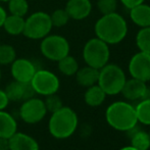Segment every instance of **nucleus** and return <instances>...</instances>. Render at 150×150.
<instances>
[{
    "label": "nucleus",
    "instance_id": "1",
    "mask_svg": "<svg viewBox=\"0 0 150 150\" xmlns=\"http://www.w3.org/2000/svg\"><path fill=\"white\" fill-rule=\"evenodd\" d=\"M128 23L126 18L117 11L108 14H102L94 26L97 38L108 45H117L125 40L128 35Z\"/></svg>",
    "mask_w": 150,
    "mask_h": 150
},
{
    "label": "nucleus",
    "instance_id": "2",
    "mask_svg": "<svg viewBox=\"0 0 150 150\" xmlns=\"http://www.w3.org/2000/svg\"><path fill=\"white\" fill-rule=\"evenodd\" d=\"M79 119L73 108L62 106L51 113L48 122V130L53 138L64 140L69 138L77 131Z\"/></svg>",
    "mask_w": 150,
    "mask_h": 150
},
{
    "label": "nucleus",
    "instance_id": "3",
    "mask_svg": "<svg viewBox=\"0 0 150 150\" xmlns=\"http://www.w3.org/2000/svg\"><path fill=\"white\" fill-rule=\"evenodd\" d=\"M105 120L112 129L127 132L138 125L135 106L126 101L111 103L105 111Z\"/></svg>",
    "mask_w": 150,
    "mask_h": 150
},
{
    "label": "nucleus",
    "instance_id": "4",
    "mask_svg": "<svg viewBox=\"0 0 150 150\" xmlns=\"http://www.w3.org/2000/svg\"><path fill=\"white\" fill-rule=\"evenodd\" d=\"M126 81L127 77L124 69L115 63H107L99 69L97 84L106 95L120 94Z\"/></svg>",
    "mask_w": 150,
    "mask_h": 150
},
{
    "label": "nucleus",
    "instance_id": "5",
    "mask_svg": "<svg viewBox=\"0 0 150 150\" xmlns=\"http://www.w3.org/2000/svg\"><path fill=\"white\" fill-rule=\"evenodd\" d=\"M82 55L86 65L100 69L110 58L109 45L97 37L91 38L84 45Z\"/></svg>",
    "mask_w": 150,
    "mask_h": 150
},
{
    "label": "nucleus",
    "instance_id": "6",
    "mask_svg": "<svg viewBox=\"0 0 150 150\" xmlns=\"http://www.w3.org/2000/svg\"><path fill=\"white\" fill-rule=\"evenodd\" d=\"M52 28L50 14L44 11H36L25 18L23 35L31 40H42L49 35Z\"/></svg>",
    "mask_w": 150,
    "mask_h": 150
},
{
    "label": "nucleus",
    "instance_id": "7",
    "mask_svg": "<svg viewBox=\"0 0 150 150\" xmlns=\"http://www.w3.org/2000/svg\"><path fill=\"white\" fill-rule=\"evenodd\" d=\"M40 51L42 55L48 60L57 62L64 56L69 55L71 45L67 38L56 34H49L41 40Z\"/></svg>",
    "mask_w": 150,
    "mask_h": 150
},
{
    "label": "nucleus",
    "instance_id": "8",
    "mask_svg": "<svg viewBox=\"0 0 150 150\" xmlns=\"http://www.w3.org/2000/svg\"><path fill=\"white\" fill-rule=\"evenodd\" d=\"M30 84L35 91V94L44 97L57 93L60 87L58 77L48 69H37Z\"/></svg>",
    "mask_w": 150,
    "mask_h": 150
},
{
    "label": "nucleus",
    "instance_id": "9",
    "mask_svg": "<svg viewBox=\"0 0 150 150\" xmlns=\"http://www.w3.org/2000/svg\"><path fill=\"white\" fill-rule=\"evenodd\" d=\"M48 113L44 100L38 97H32L23 101L18 109V115L24 122L35 125L42 122Z\"/></svg>",
    "mask_w": 150,
    "mask_h": 150
},
{
    "label": "nucleus",
    "instance_id": "10",
    "mask_svg": "<svg viewBox=\"0 0 150 150\" xmlns=\"http://www.w3.org/2000/svg\"><path fill=\"white\" fill-rule=\"evenodd\" d=\"M131 78L149 82L150 80V55L144 52H137L131 57L128 65Z\"/></svg>",
    "mask_w": 150,
    "mask_h": 150
},
{
    "label": "nucleus",
    "instance_id": "11",
    "mask_svg": "<svg viewBox=\"0 0 150 150\" xmlns=\"http://www.w3.org/2000/svg\"><path fill=\"white\" fill-rule=\"evenodd\" d=\"M10 65V73L13 80L21 83H30L38 69L33 61L23 57L16 58Z\"/></svg>",
    "mask_w": 150,
    "mask_h": 150
},
{
    "label": "nucleus",
    "instance_id": "12",
    "mask_svg": "<svg viewBox=\"0 0 150 150\" xmlns=\"http://www.w3.org/2000/svg\"><path fill=\"white\" fill-rule=\"evenodd\" d=\"M9 101L23 102L35 96V91L33 90L30 83H21L18 81H12L4 89Z\"/></svg>",
    "mask_w": 150,
    "mask_h": 150
},
{
    "label": "nucleus",
    "instance_id": "13",
    "mask_svg": "<svg viewBox=\"0 0 150 150\" xmlns=\"http://www.w3.org/2000/svg\"><path fill=\"white\" fill-rule=\"evenodd\" d=\"M64 9L71 20L83 21L92 12V2L90 0H69Z\"/></svg>",
    "mask_w": 150,
    "mask_h": 150
},
{
    "label": "nucleus",
    "instance_id": "14",
    "mask_svg": "<svg viewBox=\"0 0 150 150\" xmlns=\"http://www.w3.org/2000/svg\"><path fill=\"white\" fill-rule=\"evenodd\" d=\"M146 89V82L131 78L129 80L127 79L120 93L129 101H140L143 99Z\"/></svg>",
    "mask_w": 150,
    "mask_h": 150
},
{
    "label": "nucleus",
    "instance_id": "15",
    "mask_svg": "<svg viewBox=\"0 0 150 150\" xmlns=\"http://www.w3.org/2000/svg\"><path fill=\"white\" fill-rule=\"evenodd\" d=\"M10 150H40L39 143L31 135L16 132L9 138Z\"/></svg>",
    "mask_w": 150,
    "mask_h": 150
},
{
    "label": "nucleus",
    "instance_id": "16",
    "mask_svg": "<svg viewBox=\"0 0 150 150\" xmlns=\"http://www.w3.org/2000/svg\"><path fill=\"white\" fill-rule=\"evenodd\" d=\"M129 16L133 23L139 28L150 27V5L149 4L141 3L135 7L131 8Z\"/></svg>",
    "mask_w": 150,
    "mask_h": 150
},
{
    "label": "nucleus",
    "instance_id": "17",
    "mask_svg": "<svg viewBox=\"0 0 150 150\" xmlns=\"http://www.w3.org/2000/svg\"><path fill=\"white\" fill-rule=\"evenodd\" d=\"M75 76L76 81L80 86L88 88L97 84L99 77V69L86 65L83 67H79Z\"/></svg>",
    "mask_w": 150,
    "mask_h": 150
},
{
    "label": "nucleus",
    "instance_id": "18",
    "mask_svg": "<svg viewBox=\"0 0 150 150\" xmlns=\"http://www.w3.org/2000/svg\"><path fill=\"white\" fill-rule=\"evenodd\" d=\"M16 132H18V122L16 117L5 111L0 110V137L9 139Z\"/></svg>",
    "mask_w": 150,
    "mask_h": 150
},
{
    "label": "nucleus",
    "instance_id": "19",
    "mask_svg": "<svg viewBox=\"0 0 150 150\" xmlns=\"http://www.w3.org/2000/svg\"><path fill=\"white\" fill-rule=\"evenodd\" d=\"M107 95L105 92L99 87L98 84L88 87L84 94V101L88 106L98 107L105 101Z\"/></svg>",
    "mask_w": 150,
    "mask_h": 150
},
{
    "label": "nucleus",
    "instance_id": "20",
    "mask_svg": "<svg viewBox=\"0 0 150 150\" xmlns=\"http://www.w3.org/2000/svg\"><path fill=\"white\" fill-rule=\"evenodd\" d=\"M2 28L10 36L23 35L25 29V18L13 16V14H7Z\"/></svg>",
    "mask_w": 150,
    "mask_h": 150
},
{
    "label": "nucleus",
    "instance_id": "21",
    "mask_svg": "<svg viewBox=\"0 0 150 150\" xmlns=\"http://www.w3.org/2000/svg\"><path fill=\"white\" fill-rule=\"evenodd\" d=\"M57 67L58 71L63 76L71 77V76H75L79 69V62L74 56L69 54V55L64 56L63 58L57 61Z\"/></svg>",
    "mask_w": 150,
    "mask_h": 150
},
{
    "label": "nucleus",
    "instance_id": "22",
    "mask_svg": "<svg viewBox=\"0 0 150 150\" xmlns=\"http://www.w3.org/2000/svg\"><path fill=\"white\" fill-rule=\"evenodd\" d=\"M131 146L135 147L138 150H148L150 148V138L147 132L141 130H137L131 137Z\"/></svg>",
    "mask_w": 150,
    "mask_h": 150
},
{
    "label": "nucleus",
    "instance_id": "23",
    "mask_svg": "<svg viewBox=\"0 0 150 150\" xmlns=\"http://www.w3.org/2000/svg\"><path fill=\"white\" fill-rule=\"evenodd\" d=\"M138 122L150 126V99H142L135 106Z\"/></svg>",
    "mask_w": 150,
    "mask_h": 150
},
{
    "label": "nucleus",
    "instance_id": "24",
    "mask_svg": "<svg viewBox=\"0 0 150 150\" xmlns=\"http://www.w3.org/2000/svg\"><path fill=\"white\" fill-rule=\"evenodd\" d=\"M135 41L139 51L150 55V27L140 28L136 35Z\"/></svg>",
    "mask_w": 150,
    "mask_h": 150
},
{
    "label": "nucleus",
    "instance_id": "25",
    "mask_svg": "<svg viewBox=\"0 0 150 150\" xmlns=\"http://www.w3.org/2000/svg\"><path fill=\"white\" fill-rule=\"evenodd\" d=\"M7 3L9 14L25 18L28 13L29 7H30L28 0H9Z\"/></svg>",
    "mask_w": 150,
    "mask_h": 150
},
{
    "label": "nucleus",
    "instance_id": "26",
    "mask_svg": "<svg viewBox=\"0 0 150 150\" xmlns=\"http://www.w3.org/2000/svg\"><path fill=\"white\" fill-rule=\"evenodd\" d=\"M16 58V51L9 44H0V67L11 64Z\"/></svg>",
    "mask_w": 150,
    "mask_h": 150
},
{
    "label": "nucleus",
    "instance_id": "27",
    "mask_svg": "<svg viewBox=\"0 0 150 150\" xmlns=\"http://www.w3.org/2000/svg\"><path fill=\"white\" fill-rule=\"evenodd\" d=\"M50 18H51L52 26L56 27V28H61L64 27L65 25L69 23V16L67 14V10L64 8H58L55 9L51 14H50Z\"/></svg>",
    "mask_w": 150,
    "mask_h": 150
},
{
    "label": "nucleus",
    "instance_id": "28",
    "mask_svg": "<svg viewBox=\"0 0 150 150\" xmlns=\"http://www.w3.org/2000/svg\"><path fill=\"white\" fill-rule=\"evenodd\" d=\"M44 103H45L46 109H47L48 112L52 113L54 111H56L57 109L61 108L63 106L62 104V100L57 94H51L48 95V96H45V100H44Z\"/></svg>",
    "mask_w": 150,
    "mask_h": 150
},
{
    "label": "nucleus",
    "instance_id": "29",
    "mask_svg": "<svg viewBox=\"0 0 150 150\" xmlns=\"http://www.w3.org/2000/svg\"><path fill=\"white\" fill-rule=\"evenodd\" d=\"M96 5L101 14L112 13L117 9V0H97Z\"/></svg>",
    "mask_w": 150,
    "mask_h": 150
},
{
    "label": "nucleus",
    "instance_id": "30",
    "mask_svg": "<svg viewBox=\"0 0 150 150\" xmlns=\"http://www.w3.org/2000/svg\"><path fill=\"white\" fill-rule=\"evenodd\" d=\"M120 1L127 9H131V8L135 7V6L139 5V4L144 3L145 0H120Z\"/></svg>",
    "mask_w": 150,
    "mask_h": 150
},
{
    "label": "nucleus",
    "instance_id": "31",
    "mask_svg": "<svg viewBox=\"0 0 150 150\" xmlns=\"http://www.w3.org/2000/svg\"><path fill=\"white\" fill-rule=\"evenodd\" d=\"M9 99H8L7 95H6L5 91L0 89V110H3L9 104Z\"/></svg>",
    "mask_w": 150,
    "mask_h": 150
},
{
    "label": "nucleus",
    "instance_id": "32",
    "mask_svg": "<svg viewBox=\"0 0 150 150\" xmlns=\"http://www.w3.org/2000/svg\"><path fill=\"white\" fill-rule=\"evenodd\" d=\"M0 150H10L9 139L1 138L0 137Z\"/></svg>",
    "mask_w": 150,
    "mask_h": 150
},
{
    "label": "nucleus",
    "instance_id": "33",
    "mask_svg": "<svg viewBox=\"0 0 150 150\" xmlns=\"http://www.w3.org/2000/svg\"><path fill=\"white\" fill-rule=\"evenodd\" d=\"M6 16H7V12H6V10L0 5V29L3 27L4 21H5Z\"/></svg>",
    "mask_w": 150,
    "mask_h": 150
},
{
    "label": "nucleus",
    "instance_id": "34",
    "mask_svg": "<svg viewBox=\"0 0 150 150\" xmlns=\"http://www.w3.org/2000/svg\"><path fill=\"white\" fill-rule=\"evenodd\" d=\"M143 99H150V88L147 87L146 91H145V94L143 96Z\"/></svg>",
    "mask_w": 150,
    "mask_h": 150
},
{
    "label": "nucleus",
    "instance_id": "35",
    "mask_svg": "<svg viewBox=\"0 0 150 150\" xmlns=\"http://www.w3.org/2000/svg\"><path fill=\"white\" fill-rule=\"evenodd\" d=\"M120 150H138V149H136L135 147H133V146H125V147H122V148H120Z\"/></svg>",
    "mask_w": 150,
    "mask_h": 150
},
{
    "label": "nucleus",
    "instance_id": "36",
    "mask_svg": "<svg viewBox=\"0 0 150 150\" xmlns=\"http://www.w3.org/2000/svg\"><path fill=\"white\" fill-rule=\"evenodd\" d=\"M1 77H2V74H1V67H0V81H1Z\"/></svg>",
    "mask_w": 150,
    "mask_h": 150
},
{
    "label": "nucleus",
    "instance_id": "37",
    "mask_svg": "<svg viewBox=\"0 0 150 150\" xmlns=\"http://www.w3.org/2000/svg\"><path fill=\"white\" fill-rule=\"evenodd\" d=\"M9 0H0V2H8Z\"/></svg>",
    "mask_w": 150,
    "mask_h": 150
},
{
    "label": "nucleus",
    "instance_id": "38",
    "mask_svg": "<svg viewBox=\"0 0 150 150\" xmlns=\"http://www.w3.org/2000/svg\"><path fill=\"white\" fill-rule=\"evenodd\" d=\"M148 135H149V138H150V131H149V132H148Z\"/></svg>",
    "mask_w": 150,
    "mask_h": 150
},
{
    "label": "nucleus",
    "instance_id": "39",
    "mask_svg": "<svg viewBox=\"0 0 150 150\" xmlns=\"http://www.w3.org/2000/svg\"><path fill=\"white\" fill-rule=\"evenodd\" d=\"M149 82H150V80H149Z\"/></svg>",
    "mask_w": 150,
    "mask_h": 150
}]
</instances>
